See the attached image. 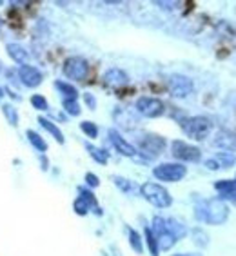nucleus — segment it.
Listing matches in <instances>:
<instances>
[{
    "instance_id": "obj_1",
    "label": "nucleus",
    "mask_w": 236,
    "mask_h": 256,
    "mask_svg": "<svg viewBox=\"0 0 236 256\" xmlns=\"http://www.w3.org/2000/svg\"><path fill=\"white\" fill-rule=\"evenodd\" d=\"M194 216L198 222L211 224V226H222L229 218V207L222 202L220 198L212 200H202L194 207Z\"/></svg>"
},
{
    "instance_id": "obj_2",
    "label": "nucleus",
    "mask_w": 236,
    "mask_h": 256,
    "mask_svg": "<svg viewBox=\"0 0 236 256\" xmlns=\"http://www.w3.org/2000/svg\"><path fill=\"white\" fill-rule=\"evenodd\" d=\"M180 128L192 140H206L212 131V122L207 116H189L180 120Z\"/></svg>"
},
{
    "instance_id": "obj_3",
    "label": "nucleus",
    "mask_w": 236,
    "mask_h": 256,
    "mask_svg": "<svg viewBox=\"0 0 236 256\" xmlns=\"http://www.w3.org/2000/svg\"><path fill=\"white\" fill-rule=\"evenodd\" d=\"M140 194H142L151 206L158 207V209H168L172 204V196L169 194V191L156 182L144 184L142 188H140Z\"/></svg>"
},
{
    "instance_id": "obj_4",
    "label": "nucleus",
    "mask_w": 236,
    "mask_h": 256,
    "mask_svg": "<svg viewBox=\"0 0 236 256\" xmlns=\"http://www.w3.org/2000/svg\"><path fill=\"white\" fill-rule=\"evenodd\" d=\"M156 238V244H158V251H169L174 244H176L178 238L169 231L168 227V220L162 216H154L152 218V227H149Z\"/></svg>"
},
{
    "instance_id": "obj_5",
    "label": "nucleus",
    "mask_w": 236,
    "mask_h": 256,
    "mask_svg": "<svg viewBox=\"0 0 236 256\" xmlns=\"http://www.w3.org/2000/svg\"><path fill=\"white\" fill-rule=\"evenodd\" d=\"M187 174V168L184 164L176 162H166L160 164L152 169V176L160 180V182H180Z\"/></svg>"
},
{
    "instance_id": "obj_6",
    "label": "nucleus",
    "mask_w": 236,
    "mask_h": 256,
    "mask_svg": "<svg viewBox=\"0 0 236 256\" xmlns=\"http://www.w3.org/2000/svg\"><path fill=\"white\" fill-rule=\"evenodd\" d=\"M166 138H162L160 134H144L140 140H138V149H140V153L148 154L149 158H154L158 154H162L166 151Z\"/></svg>"
},
{
    "instance_id": "obj_7",
    "label": "nucleus",
    "mask_w": 236,
    "mask_h": 256,
    "mask_svg": "<svg viewBox=\"0 0 236 256\" xmlns=\"http://www.w3.org/2000/svg\"><path fill=\"white\" fill-rule=\"evenodd\" d=\"M171 153L180 162H200V158H202V151L196 146H191L182 140H172Z\"/></svg>"
},
{
    "instance_id": "obj_8",
    "label": "nucleus",
    "mask_w": 236,
    "mask_h": 256,
    "mask_svg": "<svg viewBox=\"0 0 236 256\" xmlns=\"http://www.w3.org/2000/svg\"><path fill=\"white\" fill-rule=\"evenodd\" d=\"M64 74L68 76V78L76 80V82L86 80L89 74L88 60L82 58V56H69V58L64 62Z\"/></svg>"
},
{
    "instance_id": "obj_9",
    "label": "nucleus",
    "mask_w": 236,
    "mask_h": 256,
    "mask_svg": "<svg viewBox=\"0 0 236 256\" xmlns=\"http://www.w3.org/2000/svg\"><path fill=\"white\" fill-rule=\"evenodd\" d=\"M136 111L146 118H158L162 116L166 111V106L160 98H152V96H140L134 104Z\"/></svg>"
},
{
    "instance_id": "obj_10",
    "label": "nucleus",
    "mask_w": 236,
    "mask_h": 256,
    "mask_svg": "<svg viewBox=\"0 0 236 256\" xmlns=\"http://www.w3.org/2000/svg\"><path fill=\"white\" fill-rule=\"evenodd\" d=\"M168 89L169 94L174 96V98H186L192 93V80L184 76V74H171L168 78Z\"/></svg>"
},
{
    "instance_id": "obj_11",
    "label": "nucleus",
    "mask_w": 236,
    "mask_h": 256,
    "mask_svg": "<svg viewBox=\"0 0 236 256\" xmlns=\"http://www.w3.org/2000/svg\"><path fill=\"white\" fill-rule=\"evenodd\" d=\"M16 74H18V80L20 84H24L26 88H38L40 84H42V80H44V76H42V73H40L38 69L34 68V66H20L18 69H16Z\"/></svg>"
},
{
    "instance_id": "obj_12",
    "label": "nucleus",
    "mask_w": 236,
    "mask_h": 256,
    "mask_svg": "<svg viewBox=\"0 0 236 256\" xmlns=\"http://www.w3.org/2000/svg\"><path fill=\"white\" fill-rule=\"evenodd\" d=\"M108 136H109V140H111V144L114 146V149H116L122 156H129V158L136 156V149H134V146H131L122 134L118 133L116 129H109Z\"/></svg>"
},
{
    "instance_id": "obj_13",
    "label": "nucleus",
    "mask_w": 236,
    "mask_h": 256,
    "mask_svg": "<svg viewBox=\"0 0 236 256\" xmlns=\"http://www.w3.org/2000/svg\"><path fill=\"white\" fill-rule=\"evenodd\" d=\"M234 162H236L234 154L227 153V151H220V153H216L214 156L207 158L206 168L211 169V171H220V169H229Z\"/></svg>"
},
{
    "instance_id": "obj_14",
    "label": "nucleus",
    "mask_w": 236,
    "mask_h": 256,
    "mask_svg": "<svg viewBox=\"0 0 236 256\" xmlns=\"http://www.w3.org/2000/svg\"><path fill=\"white\" fill-rule=\"evenodd\" d=\"M104 84L109 86V88H114V89L124 88L126 84H129V76L126 71H122V69L111 68L104 73Z\"/></svg>"
},
{
    "instance_id": "obj_15",
    "label": "nucleus",
    "mask_w": 236,
    "mask_h": 256,
    "mask_svg": "<svg viewBox=\"0 0 236 256\" xmlns=\"http://www.w3.org/2000/svg\"><path fill=\"white\" fill-rule=\"evenodd\" d=\"M214 189L220 192V200L236 202V180H220L214 184Z\"/></svg>"
},
{
    "instance_id": "obj_16",
    "label": "nucleus",
    "mask_w": 236,
    "mask_h": 256,
    "mask_svg": "<svg viewBox=\"0 0 236 256\" xmlns=\"http://www.w3.org/2000/svg\"><path fill=\"white\" fill-rule=\"evenodd\" d=\"M6 51H8V54H10V58L18 64V68H20V66L28 64V58H30V56H28V51H26L20 44L11 42V44L6 46Z\"/></svg>"
},
{
    "instance_id": "obj_17",
    "label": "nucleus",
    "mask_w": 236,
    "mask_h": 256,
    "mask_svg": "<svg viewBox=\"0 0 236 256\" xmlns=\"http://www.w3.org/2000/svg\"><path fill=\"white\" fill-rule=\"evenodd\" d=\"M214 146H218V148H222V149H226L227 153L236 151V134L229 133V131H222V133L214 138Z\"/></svg>"
},
{
    "instance_id": "obj_18",
    "label": "nucleus",
    "mask_w": 236,
    "mask_h": 256,
    "mask_svg": "<svg viewBox=\"0 0 236 256\" xmlns=\"http://www.w3.org/2000/svg\"><path fill=\"white\" fill-rule=\"evenodd\" d=\"M38 122H40V126H42V128L48 131V133H51V136H53L58 144H64L66 142L64 134H62V131L58 129V126H56V124H53L50 118H46V116H38Z\"/></svg>"
},
{
    "instance_id": "obj_19",
    "label": "nucleus",
    "mask_w": 236,
    "mask_h": 256,
    "mask_svg": "<svg viewBox=\"0 0 236 256\" xmlns=\"http://www.w3.org/2000/svg\"><path fill=\"white\" fill-rule=\"evenodd\" d=\"M54 88L62 93L64 100H76L78 98V91H76V88L71 86V84H68V82H64V80H56V82H54Z\"/></svg>"
},
{
    "instance_id": "obj_20",
    "label": "nucleus",
    "mask_w": 236,
    "mask_h": 256,
    "mask_svg": "<svg viewBox=\"0 0 236 256\" xmlns=\"http://www.w3.org/2000/svg\"><path fill=\"white\" fill-rule=\"evenodd\" d=\"M86 149H88L89 156L93 158L94 162H98L100 166H106L109 160V153L106 149H100V148H94L93 144H86Z\"/></svg>"
},
{
    "instance_id": "obj_21",
    "label": "nucleus",
    "mask_w": 236,
    "mask_h": 256,
    "mask_svg": "<svg viewBox=\"0 0 236 256\" xmlns=\"http://www.w3.org/2000/svg\"><path fill=\"white\" fill-rule=\"evenodd\" d=\"M26 136H28V140L31 142V146H33L38 153H46V151H48V144H46V140L40 136L36 131H33V129H28V131H26Z\"/></svg>"
},
{
    "instance_id": "obj_22",
    "label": "nucleus",
    "mask_w": 236,
    "mask_h": 256,
    "mask_svg": "<svg viewBox=\"0 0 236 256\" xmlns=\"http://www.w3.org/2000/svg\"><path fill=\"white\" fill-rule=\"evenodd\" d=\"M128 229V234H129V244H131V247H133V251L138 252V254H142L144 251V244H142V236L138 234L136 231H134L133 227H126Z\"/></svg>"
},
{
    "instance_id": "obj_23",
    "label": "nucleus",
    "mask_w": 236,
    "mask_h": 256,
    "mask_svg": "<svg viewBox=\"0 0 236 256\" xmlns=\"http://www.w3.org/2000/svg\"><path fill=\"white\" fill-rule=\"evenodd\" d=\"M2 113H4V116L8 118V122H10L13 128L18 126V113H16V109L13 108L11 104H4V106H2Z\"/></svg>"
},
{
    "instance_id": "obj_24",
    "label": "nucleus",
    "mask_w": 236,
    "mask_h": 256,
    "mask_svg": "<svg viewBox=\"0 0 236 256\" xmlns=\"http://www.w3.org/2000/svg\"><path fill=\"white\" fill-rule=\"evenodd\" d=\"M113 182L116 184L118 188L122 189L124 192H128V194H129V192H134V191H136V189H138L136 186H134V184L131 182V180H128V178H122V176H113Z\"/></svg>"
},
{
    "instance_id": "obj_25",
    "label": "nucleus",
    "mask_w": 236,
    "mask_h": 256,
    "mask_svg": "<svg viewBox=\"0 0 236 256\" xmlns=\"http://www.w3.org/2000/svg\"><path fill=\"white\" fill-rule=\"evenodd\" d=\"M78 192H80L78 198H82V200H84L86 204H89V207H91V209H98V206H96V198H94V194L91 191H89V189L80 188Z\"/></svg>"
},
{
    "instance_id": "obj_26",
    "label": "nucleus",
    "mask_w": 236,
    "mask_h": 256,
    "mask_svg": "<svg viewBox=\"0 0 236 256\" xmlns=\"http://www.w3.org/2000/svg\"><path fill=\"white\" fill-rule=\"evenodd\" d=\"M80 129H82V131L86 133V136H89V138L98 136V128H96V124L94 122H89V120L80 122Z\"/></svg>"
},
{
    "instance_id": "obj_27",
    "label": "nucleus",
    "mask_w": 236,
    "mask_h": 256,
    "mask_svg": "<svg viewBox=\"0 0 236 256\" xmlns=\"http://www.w3.org/2000/svg\"><path fill=\"white\" fill-rule=\"evenodd\" d=\"M62 106H64V111H66V113L71 114V116H78L80 111H82L76 100H64V102H62Z\"/></svg>"
},
{
    "instance_id": "obj_28",
    "label": "nucleus",
    "mask_w": 236,
    "mask_h": 256,
    "mask_svg": "<svg viewBox=\"0 0 236 256\" xmlns=\"http://www.w3.org/2000/svg\"><path fill=\"white\" fill-rule=\"evenodd\" d=\"M146 240H148V246H149V251H151V256H158V244H156V238L152 234V231L149 227H146Z\"/></svg>"
},
{
    "instance_id": "obj_29",
    "label": "nucleus",
    "mask_w": 236,
    "mask_h": 256,
    "mask_svg": "<svg viewBox=\"0 0 236 256\" xmlns=\"http://www.w3.org/2000/svg\"><path fill=\"white\" fill-rule=\"evenodd\" d=\"M31 104H33V108L38 109V111H48V109H50V104H48V100H46L42 94H33V96H31Z\"/></svg>"
},
{
    "instance_id": "obj_30",
    "label": "nucleus",
    "mask_w": 236,
    "mask_h": 256,
    "mask_svg": "<svg viewBox=\"0 0 236 256\" xmlns=\"http://www.w3.org/2000/svg\"><path fill=\"white\" fill-rule=\"evenodd\" d=\"M73 209H74V212H76V214H80V216H86L91 207H89V204H86L82 198H76V200H74V204H73Z\"/></svg>"
},
{
    "instance_id": "obj_31",
    "label": "nucleus",
    "mask_w": 236,
    "mask_h": 256,
    "mask_svg": "<svg viewBox=\"0 0 236 256\" xmlns=\"http://www.w3.org/2000/svg\"><path fill=\"white\" fill-rule=\"evenodd\" d=\"M86 182H88L89 188H98L100 186V180L96 174H93V172H86Z\"/></svg>"
},
{
    "instance_id": "obj_32",
    "label": "nucleus",
    "mask_w": 236,
    "mask_h": 256,
    "mask_svg": "<svg viewBox=\"0 0 236 256\" xmlns=\"http://www.w3.org/2000/svg\"><path fill=\"white\" fill-rule=\"evenodd\" d=\"M194 242H196L198 246H207V236H206V232H202L200 229H194Z\"/></svg>"
},
{
    "instance_id": "obj_33",
    "label": "nucleus",
    "mask_w": 236,
    "mask_h": 256,
    "mask_svg": "<svg viewBox=\"0 0 236 256\" xmlns=\"http://www.w3.org/2000/svg\"><path fill=\"white\" fill-rule=\"evenodd\" d=\"M84 102L88 104L89 109H94V108H96V100H94V96L91 93H84Z\"/></svg>"
},
{
    "instance_id": "obj_34",
    "label": "nucleus",
    "mask_w": 236,
    "mask_h": 256,
    "mask_svg": "<svg viewBox=\"0 0 236 256\" xmlns=\"http://www.w3.org/2000/svg\"><path fill=\"white\" fill-rule=\"evenodd\" d=\"M40 162H42V169L46 171V169H48V160H46V156L40 158Z\"/></svg>"
},
{
    "instance_id": "obj_35",
    "label": "nucleus",
    "mask_w": 236,
    "mask_h": 256,
    "mask_svg": "<svg viewBox=\"0 0 236 256\" xmlns=\"http://www.w3.org/2000/svg\"><path fill=\"white\" fill-rule=\"evenodd\" d=\"M4 89H2V88H0V102H2V98H4Z\"/></svg>"
},
{
    "instance_id": "obj_36",
    "label": "nucleus",
    "mask_w": 236,
    "mask_h": 256,
    "mask_svg": "<svg viewBox=\"0 0 236 256\" xmlns=\"http://www.w3.org/2000/svg\"><path fill=\"white\" fill-rule=\"evenodd\" d=\"M172 256H187V254H172Z\"/></svg>"
},
{
    "instance_id": "obj_37",
    "label": "nucleus",
    "mask_w": 236,
    "mask_h": 256,
    "mask_svg": "<svg viewBox=\"0 0 236 256\" xmlns=\"http://www.w3.org/2000/svg\"><path fill=\"white\" fill-rule=\"evenodd\" d=\"M0 28H2V20H0Z\"/></svg>"
},
{
    "instance_id": "obj_38",
    "label": "nucleus",
    "mask_w": 236,
    "mask_h": 256,
    "mask_svg": "<svg viewBox=\"0 0 236 256\" xmlns=\"http://www.w3.org/2000/svg\"><path fill=\"white\" fill-rule=\"evenodd\" d=\"M0 69H2V64H0Z\"/></svg>"
}]
</instances>
